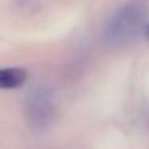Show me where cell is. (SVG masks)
<instances>
[{
  "label": "cell",
  "instance_id": "obj_1",
  "mask_svg": "<svg viewBox=\"0 0 149 149\" xmlns=\"http://www.w3.org/2000/svg\"><path fill=\"white\" fill-rule=\"evenodd\" d=\"M148 0H128L119 7L106 21L103 40L109 48H123L130 45L139 34H144L149 24Z\"/></svg>",
  "mask_w": 149,
  "mask_h": 149
},
{
  "label": "cell",
  "instance_id": "obj_2",
  "mask_svg": "<svg viewBox=\"0 0 149 149\" xmlns=\"http://www.w3.org/2000/svg\"><path fill=\"white\" fill-rule=\"evenodd\" d=\"M53 103L48 91L39 88L32 91L24 104V112H26V120L29 127L36 130H43L50 125L53 119Z\"/></svg>",
  "mask_w": 149,
  "mask_h": 149
},
{
  "label": "cell",
  "instance_id": "obj_4",
  "mask_svg": "<svg viewBox=\"0 0 149 149\" xmlns=\"http://www.w3.org/2000/svg\"><path fill=\"white\" fill-rule=\"evenodd\" d=\"M144 36H146V39L149 40V24L146 26V29H144Z\"/></svg>",
  "mask_w": 149,
  "mask_h": 149
},
{
  "label": "cell",
  "instance_id": "obj_3",
  "mask_svg": "<svg viewBox=\"0 0 149 149\" xmlns=\"http://www.w3.org/2000/svg\"><path fill=\"white\" fill-rule=\"evenodd\" d=\"M29 72L24 68H3L0 69V88L11 90L26 84Z\"/></svg>",
  "mask_w": 149,
  "mask_h": 149
}]
</instances>
